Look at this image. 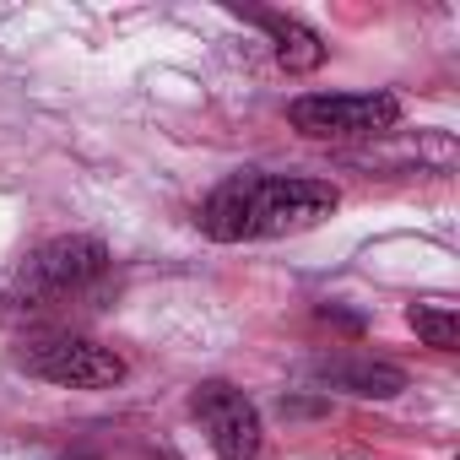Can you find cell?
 Segmentation results:
<instances>
[{"label":"cell","instance_id":"cell-2","mask_svg":"<svg viewBox=\"0 0 460 460\" xmlns=\"http://www.w3.org/2000/svg\"><path fill=\"white\" fill-rule=\"evenodd\" d=\"M109 244L103 239H87V234H60V239H44L12 277V293L6 304L17 309H55V304H71V298H87L103 277H109Z\"/></svg>","mask_w":460,"mask_h":460},{"label":"cell","instance_id":"cell-3","mask_svg":"<svg viewBox=\"0 0 460 460\" xmlns=\"http://www.w3.org/2000/svg\"><path fill=\"white\" fill-rule=\"evenodd\" d=\"M17 363L60 390H114L125 379V358L93 336H71V331H49V336H28Z\"/></svg>","mask_w":460,"mask_h":460},{"label":"cell","instance_id":"cell-8","mask_svg":"<svg viewBox=\"0 0 460 460\" xmlns=\"http://www.w3.org/2000/svg\"><path fill=\"white\" fill-rule=\"evenodd\" d=\"M406 325H411L428 347H438V352H455V341H460V320H455V309H444V304H411V309H406Z\"/></svg>","mask_w":460,"mask_h":460},{"label":"cell","instance_id":"cell-7","mask_svg":"<svg viewBox=\"0 0 460 460\" xmlns=\"http://www.w3.org/2000/svg\"><path fill=\"white\" fill-rule=\"evenodd\" d=\"M320 385L363 395V401H390L406 390V368H395L385 358H331V363H320Z\"/></svg>","mask_w":460,"mask_h":460},{"label":"cell","instance_id":"cell-4","mask_svg":"<svg viewBox=\"0 0 460 460\" xmlns=\"http://www.w3.org/2000/svg\"><path fill=\"white\" fill-rule=\"evenodd\" d=\"M401 119L395 93H304L288 103V125L309 141H352L379 136Z\"/></svg>","mask_w":460,"mask_h":460},{"label":"cell","instance_id":"cell-6","mask_svg":"<svg viewBox=\"0 0 460 460\" xmlns=\"http://www.w3.org/2000/svg\"><path fill=\"white\" fill-rule=\"evenodd\" d=\"M266 39H271V55H277V66L282 71H293V76H304V71H320L325 66V39L309 28V22H298V17H288V12H244Z\"/></svg>","mask_w":460,"mask_h":460},{"label":"cell","instance_id":"cell-5","mask_svg":"<svg viewBox=\"0 0 460 460\" xmlns=\"http://www.w3.org/2000/svg\"><path fill=\"white\" fill-rule=\"evenodd\" d=\"M190 411L206 428V444L217 449V460H255L266 444V422L255 411V401L227 385V379H200L190 395Z\"/></svg>","mask_w":460,"mask_h":460},{"label":"cell","instance_id":"cell-1","mask_svg":"<svg viewBox=\"0 0 460 460\" xmlns=\"http://www.w3.org/2000/svg\"><path fill=\"white\" fill-rule=\"evenodd\" d=\"M341 206V190L331 179L309 173H234L200 200V234L217 244H255L282 239L325 222Z\"/></svg>","mask_w":460,"mask_h":460}]
</instances>
